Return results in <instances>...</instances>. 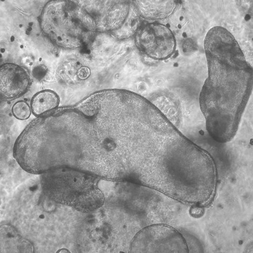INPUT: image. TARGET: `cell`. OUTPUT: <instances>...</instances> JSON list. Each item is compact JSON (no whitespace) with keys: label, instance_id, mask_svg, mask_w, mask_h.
Here are the masks:
<instances>
[{"label":"cell","instance_id":"obj_7","mask_svg":"<svg viewBox=\"0 0 253 253\" xmlns=\"http://www.w3.org/2000/svg\"><path fill=\"white\" fill-rule=\"evenodd\" d=\"M0 233L1 252L2 250L5 253L33 252L32 244L21 237L12 226H1Z\"/></svg>","mask_w":253,"mask_h":253},{"label":"cell","instance_id":"obj_1","mask_svg":"<svg viewBox=\"0 0 253 253\" xmlns=\"http://www.w3.org/2000/svg\"><path fill=\"white\" fill-rule=\"evenodd\" d=\"M204 49L208 74L200 106L210 135L227 142L236 134L251 94L253 69L233 35L222 27L208 32Z\"/></svg>","mask_w":253,"mask_h":253},{"label":"cell","instance_id":"obj_5","mask_svg":"<svg viewBox=\"0 0 253 253\" xmlns=\"http://www.w3.org/2000/svg\"><path fill=\"white\" fill-rule=\"evenodd\" d=\"M0 96L4 100L14 99L24 94L31 84V79L23 67L5 63L0 67Z\"/></svg>","mask_w":253,"mask_h":253},{"label":"cell","instance_id":"obj_9","mask_svg":"<svg viewBox=\"0 0 253 253\" xmlns=\"http://www.w3.org/2000/svg\"><path fill=\"white\" fill-rule=\"evenodd\" d=\"M13 115L18 119L26 120L31 115V109L29 105L24 101L17 102L12 107Z\"/></svg>","mask_w":253,"mask_h":253},{"label":"cell","instance_id":"obj_4","mask_svg":"<svg viewBox=\"0 0 253 253\" xmlns=\"http://www.w3.org/2000/svg\"><path fill=\"white\" fill-rule=\"evenodd\" d=\"M134 42L140 52L154 60L168 59L176 49L172 32L166 25L157 22L147 23L138 28Z\"/></svg>","mask_w":253,"mask_h":253},{"label":"cell","instance_id":"obj_2","mask_svg":"<svg viewBox=\"0 0 253 253\" xmlns=\"http://www.w3.org/2000/svg\"><path fill=\"white\" fill-rule=\"evenodd\" d=\"M99 177L72 169L62 168L42 174L41 185L44 195L52 202L90 213L105 201L98 187Z\"/></svg>","mask_w":253,"mask_h":253},{"label":"cell","instance_id":"obj_8","mask_svg":"<svg viewBox=\"0 0 253 253\" xmlns=\"http://www.w3.org/2000/svg\"><path fill=\"white\" fill-rule=\"evenodd\" d=\"M59 103V97L53 91L46 90L36 93L31 100V109L37 116L46 114L55 109Z\"/></svg>","mask_w":253,"mask_h":253},{"label":"cell","instance_id":"obj_6","mask_svg":"<svg viewBox=\"0 0 253 253\" xmlns=\"http://www.w3.org/2000/svg\"><path fill=\"white\" fill-rule=\"evenodd\" d=\"M134 7L142 18L158 20L167 18L175 11L177 1L174 0H136L133 1Z\"/></svg>","mask_w":253,"mask_h":253},{"label":"cell","instance_id":"obj_10","mask_svg":"<svg viewBox=\"0 0 253 253\" xmlns=\"http://www.w3.org/2000/svg\"><path fill=\"white\" fill-rule=\"evenodd\" d=\"M89 75V72L86 68H82L79 70L78 76L82 79L86 78Z\"/></svg>","mask_w":253,"mask_h":253},{"label":"cell","instance_id":"obj_3","mask_svg":"<svg viewBox=\"0 0 253 253\" xmlns=\"http://www.w3.org/2000/svg\"><path fill=\"white\" fill-rule=\"evenodd\" d=\"M130 253H188L182 235L171 226L163 224L148 226L132 239Z\"/></svg>","mask_w":253,"mask_h":253}]
</instances>
